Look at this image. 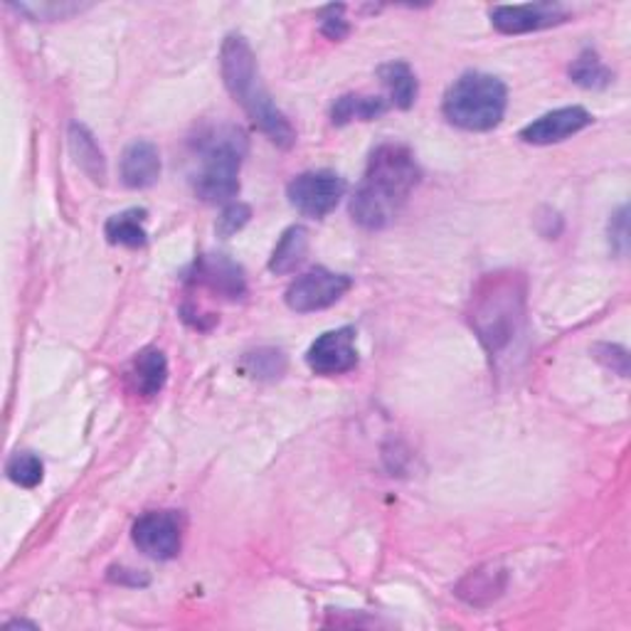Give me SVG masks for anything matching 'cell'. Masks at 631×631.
Masks as SVG:
<instances>
[{
	"label": "cell",
	"instance_id": "obj_1",
	"mask_svg": "<svg viewBox=\"0 0 631 631\" xmlns=\"http://www.w3.org/2000/svg\"><path fill=\"white\" fill-rule=\"evenodd\" d=\"M420 163L402 143H382L368 161L363 181L350 198V217L363 230H385L398 220L420 185Z\"/></svg>",
	"mask_w": 631,
	"mask_h": 631
},
{
	"label": "cell",
	"instance_id": "obj_2",
	"mask_svg": "<svg viewBox=\"0 0 631 631\" xmlns=\"http://www.w3.org/2000/svg\"><path fill=\"white\" fill-rule=\"evenodd\" d=\"M220 72L227 91L240 105L247 117L254 121L264 137L279 149H292L296 143V131L286 113L274 105V99L264 89L260 79V67L250 43L242 35H227L220 50Z\"/></svg>",
	"mask_w": 631,
	"mask_h": 631
},
{
	"label": "cell",
	"instance_id": "obj_3",
	"mask_svg": "<svg viewBox=\"0 0 631 631\" xmlns=\"http://www.w3.org/2000/svg\"><path fill=\"white\" fill-rule=\"evenodd\" d=\"M525 320V276L519 272L486 274L471 294L469 324L491 358L509 348Z\"/></svg>",
	"mask_w": 631,
	"mask_h": 631
},
{
	"label": "cell",
	"instance_id": "obj_4",
	"mask_svg": "<svg viewBox=\"0 0 631 631\" xmlns=\"http://www.w3.org/2000/svg\"><path fill=\"white\" fill-rule=\"evenodd\" d=\"M200 171L195 175V195L205 203H230L240 193V165L247 139L237 127H217L198 139Z\"/></svg>",
	"mask_w": 631,
	"mask_h": 631
},
{
	"label": "cell",
	"instance_id": "obj_5",
	"mask_svg": "<svg viewBox=\"0 0 631 631\" xmlns=\"http://www.w3.org/2000/svg\"><path fill=\"white\" fill-rule=\"evenodd\" d=\"M509 107V89L486 72H467L444 97V117L464 131H491L499 127Z\"/></svg>",
	"mask_w": 631,
	"mask_h": 631
},
{
	"label": "cell",
	"instance_id": "obj_6",
	"mask_svg": "<svg viewBox=\"0 0 631 631\" xmlns=\"http://www.w3.org/2000/svg\"><path fill=\"white\" fill-rule=\"evenodd\" d=\"M344 193H346V181L334 171L302 173L296 175L286 188L289 203H292L302 215L314 217V220H324L326 215L334 213L340 198H344Z\"/></svg>",
	"mask_w": 631,
	"mask_h": 631
},
{
	"label": "cell",
	"instance_id": "obj_7",
	"mask_svg": "<svg viewBox=\"0 0 631 631\" xmlns=\"http://www.w3.org/2000/svg\"><path fill=\"white\" fill-rule=\"evenodd\" d=\"M350 286H353L350 276L330 272L326 266H316L304 276H298L296 282L286 289L284 302L296 314L324 312V308L340 302V298L348 294Z\"/></svg>",
	"mask_w": 631,
	"mask_h": 631
},
{
	"label": "cell",
	"instance_id": "obj_8",
	"mask_svg": "<svg viewBox=\"0 0 631 631\" xmlns=\"http://www.w3.org/2000/svg\"><path fill=\"white\" fill-rule=\"evenodd\" d=\"M133 545L153 561H173L183 545V519L175 511L143 513L131 527Z\"/></svg>",
	"mask_w": 631,
	"mask_h": 631
},
{
	"label": "cell",
	"instance_id": "obj_9",
	"mask_svg": "<svg viewBox=\"0 0 631 631\" xmlns=\"http://www.w3.org/2000/svg\"><path fill=\"white\" fill-rule=\"evenodd\" d=\"M356 328L344 326L336 330H326L318 336L306 353V363L316 376H344V372L356 370L358 348H356Z\"/></svg>",
	"mask_w": 631,
	"mask_h": 631
},
{
	"label": "cell",
	"instance_id": "obj_10",
	"mask_svg": "<svg viewBox=\"0 0 631 631\" xmlns=\"http://www.w3.org/2000/svg\"><path fill=\"white\" fill-rule=\"evenodd\" d=\"M185 282L208 289L225 298H242L247 294L244 269L225 254H205L185 272Z\"/></svg>",
	"mask_w": 631,
	"mask_h": 631
},
{
	"label": "cell",
	"instance_id": "obj_11",
	"mask_svg": "<svg viewBox=\"0 0 631 631\" xmlns=\"http://www.w3.org/2000/svg\"><path fill=\"white\" fill-rule=\"evenodd\" d=\"M567 20V10L557 3H525L499 6L491 10V23L503 35H523L561 25Z\"/></svg>",
	"mask_w": 631,
	"mask_h": 631
},
{
	"label": "cell",
	"instance_id": "obj_12",
	"mask_svg": "<svg viewBox=\"0 0 631 631\" xmlns=\"http://www.w3.org/2000/svg\"><path fill=\"white\" fill-rule=\"evenodd\" d=\"M592 123V113L583 107H563L545 117L535 119L521 131V139L533 146H551V143L567 141L575 133L587 129Z\"/></svg>",
	"mask_w": 631,
	"mask_h": 631
},
{
	"label": "cell",
	"instance_id": "obj_13",
	"mask_svg": "<svg viewBox=\"0 0 631 631\" xmlns=\"http://www.w3.org/2000/svg\"><path fill=\"white\" fill-rule=\"evenodd\" d=\"M161 178V153L151 141H133L121 156V181L127 188H151Z\"/></svg>",
	"mask_w": 631,
	"mask_h": 631
},
{
	"label": "cell",
	"instance_id": "obj_14",
	"mask_svg": "<svg viewBox=\"0 0 631 631\" xmlns=\"http://www.w3.org/2000/svg\"><path fill=\"white\" fill-rule=\"evenodd\" d=\"M168 380V360L159 348H143L127 370V385L139 398H156Z\"/></svg>",
	"mask_w": 631,
	"mask_h": 631
},
{
	"label": "cell",
	"instance_id": "obj_15",
	"mask_svg": "<svg viewBox=\"0 0 631 631\" xmlns=\"http://www.w3.org/2000/svg\"><path fill=\"white\" fill-rule=\"evenodd\" d=\"M503 589H505V570L491 563V565H481V567H476V570H471L467 577L461 579L454 592H457V597L471 607H486V605L496 602Z\"/></svg>",
	"mask_w": 631,
	"mask_h": 631
},
{
	"label": "cell",
	"instance_id": "obj_16",
	"mask_svg": "<svg viewBox=\"0 0 631 631\" xmlns=\"http://www.w3.org/2000/svg\"><path fill=\"white\" fill-rule=\"evenodd\" d=\"M69 153L75 163L85 171L91 181L105 185L107 181V161L105 153H101L97 139L91 137V131L85 127V123H72L69 127Z\"/></svg>",
	"mask_w": 631,
	"mask_h": 631
},
{
	"label": "cell",
	"instance_id": "obj_17",
	"mask_svg": "<svg viewBox=\"0 0 631 631\" xmlns=\"http://www.w3.org/2000/svg\"><path fill=\"white\" fill-rule=\"evenodd\" d=\"M146 220H149V213L143 208H131L119 215H111L105 225V235H107L109 244L139 250V247L149 242Z\"/></svg>",
	"mask_w": 631,
	"mask_h": 631
},
{
	"label": "cell",
	"instance_id": "obj_18",
	"mask_svg": "<svg viewBox=\"0 0 631 631\" xmlns=\"http://www.w3.org/2000/svg\"><path fill=\"white\" fill-rule=\"evenodd\" d=\"M378 77L382 85H385L390 101L398 109H410L417 101L420 95V85H417V75L412 72L407 62H388L378 69Z\"/></svg>",
	"mask_w": 631,
	"mask_h": 631
},
{
	"label": "cell",
	"instance_id": "obj_19",
	"mask_svg": "<svg viewBox=\"0 0 631 631\" xmlns=\"http://www.w3.org/2000/svg\"><path fill=\"white\" fill-rule=\"evenodd\" d=\"M390 101L382 97H370V95H344L336 99L334 109H330V121L336 127H346L350 121H372L380 119L382 113H388Z\"/></svg>",
	"mask_w": 631,
	"mask_h": 631
},
{
	"label": "cell",
	"instance_id": "obj_20",
	"mask_svg": "<svg viewBox=\"0 0 631 631\" xmlns=\"http://www.w3.org/2000/svg\"><path fill=\"white\" fill-rule=\"evenodd\" d=\"M308 252V232L302 225H292L276 242L272 260H269V272L272 274H289L304 262Z\"/></svg>",
	"mask_w": 631,
	"mask_h": 631
},
{
	"label": "cell",
	"instance_id": "obj_21",
	"mask_svg": "<svg viewBox=\"0 0 631 631\" xmlns=\"http://www.w3.org/2000/svg\"><path fill=\"white\" fill-rule=\"evenodd\" d=\"M570 79L585 89H605L614 81V72L599 59L595 50H583L570 65Z\"/></svg>",
	"mask_w": 631,
	"mask_h": 631
},
{
	"label": "cell",
	"instance_id": "obj_22",
	"mask_svg": "<svg viewBox=\"0 0 631 631\" xmlns=\"http://www.w3.org/2000/svg\"><path fill=\"white\" fill-rule=\"evenodd\" d=\"M242 370L247 376L260 380H276L286 372V358L276 348H260L254 353H247L242 360Z\"/></svg>",
	"mask_w": 631,
	"mask_h": 631
},
{
	"label": "cell",
	"instance_id": "obj_23",
	"mask_svg": "<svg viewBox=\"0 0 631 631\" xmlns=\"http://www.w3.org/2000/svg\"><path fill=\"white\" fill-rule=\"evenodd\" d=\"M6 474L10 481L23 486V489H35L45 476V464L33 452H18L8 459Z\"/></svg>",
	"mask_w": 631,
	"mask_h": 631
},
{
	"label": "cell",
	"instance_id": "obj_24",
	"mask_svg": "<svg viewBox=\"0 0 631 631\" xmlns=\"http://www.w3.org/2000/svg\"><path fill=\"white\" fill-rule=\"evenodd\" d=\"M18 13L28 15L30 20H65L69 15H77L85 10L87 6H77V3H20L13 6Z\"/></svg>",
	"mask_w": 631,
	"mask_h": 631
},
{
	"label": "cell",
	"instance_id": "obj_25",
	"mask_svg": "<svg viewBox=\"0 0 631 631\" xmlns=\"http://www.w3.org/2000/svg\"><path fill=\"white\" fill-rule=\"evenodd\" d=\"M252 217V208L244 203H230L227 208L222 210V215L217 217V225H215V232L220 237H232L242 230V227L250 222Z\"/></svg>",
	"mask_w": 631,
	"mask_h": 631
},
{
	"label": "cell",
	"instance_id": "obj_26",
	"mask_svg": "<svg viewBox=\"0 0 631 631\" xmlns=\"http://www.w3.org/2000/svg\"><path fill=\"white\" fill-rule=\"evenodd\" d=\"M346 8L344 6H328L320 10V33H324L328 40H344L348 33H350V28L346 23Z\"/></svg>",
	"mask_w": 631,
	"mask_h": 631
},
{
	"label": "cell",
	"instance_id": "obj_27",
	"mask_svg": "<svg viewBox=\"0 0 631 631\" xmlns=\"http://www.w3.org/2000/svg\"><path fill=\"white\" fill-rule=\"evenodd\" d=\"M629 210L627 205H622L614 215L612 220H609V244H612V250L617 254H624L627 252V244H629Z\"/></svg>",
	"mask_w": 631,
	"mask_h": 631
},
{
	"label": "cell",
	"instance_id": "obj_28",
	"mask_svg": "<svg viewBox=\"0 0 631 631\" xmlns=\"http://www.w3.org/2000/svg\"><path fill=\"white\" fill-rule=\"evenodd\" d=\"M595 358L599 360V363H605L607 368L619 372L622 378L629 376V356L622 346H609V344L595 346Z\"/></svg>",
	"mask_w": 631,
	"mask_h": 631
},
{
	"label": "cell",
	"instance_id": "obj_29",
	"mask_svg": "<svg viewBox=\"0 0 631 631\" xmlns=\"http://www.w3.org/2000/svg\"><path fill=\"white\" fill-rule=\"evenodd\" d=\"M109 579L111 583H119V585H149V577L146 575H139L137 570H127V567H111L109 570Z\"/></svg>",
	"mask_w": 631,
	"mask_h": 631
},
{
	"label": "cell",
	"instance_id": "obj_30",
	"mask_svg": "<svg viewBox=\"0 0 631 631\" xmlns=\"http://www.w3.org/2000/svg\"><path fill=\"white\" fill-rule=\"evenodd\" d=\"M13 627H35V624H30V622H25V619H20V622H10L8 624V629H13ZM37 629V627H35Z\"/></svg>",
	"mask_w": 631,
	"mask_h": 631
}]
</instances>
